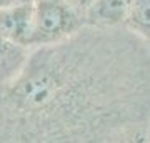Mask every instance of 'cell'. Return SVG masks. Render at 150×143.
<instances>
[{"instance_id": "cell-3", "label": "cell", "mask_w": 150, "mask_h": 143, "mask_svg": "<svg viewBox=\"0 0 150 143\" xmlns=\"http://www.w3.org/2000/svg\"><path fill=\"white\" fill-rule=\"evenodd\" d=\"M134 0H93L85 15L90 23L103 27L122 25L127 22Z\"/></svg>"}, {"instance_id": "cell-6", "label": "cell", "mask_w": 150, "mask_h": 143, "mask_svg": "<svg viewBox=\"0 0 150 143\" xmlns=\"http://www.w3.org/2000/svg\"><path fill=\"white\" fill-rule=\"evenodd\" d=\"M27 2H33V0H0V10L12 5H18V4H27Z\"/></svg>"}, {"instance_id": "cell-2", "label": "cell", "mask_w": 150, "mask_h": 143, "mask_svg": "<svg viewBox=\"0 0 150 143\" xmlns=\"http://www.w3.org/2000/svg\"><path fill=\"white\" fill-rule=\"evenodd\" d=\"M33 2L18 4L0 10V37L8 45H30Z\"/></svg>"}, {"instance_id": "cell-5", "label": "cell", "mask_w": 150, "mask_h": 143, "mask_svg": "<svg viewBox=\"0 0 150 143\" xmlns=\"http://www.w3.org/2000/svg\"><path fill=\"white\" fill-rule=\"evenodd\" d=\"M69 2L75 7V8H79V10L87 12V8L90 7V4L93 2V0H69Z\"/></svg>"}, {"instance_id": "cell-4", "label": "cell", "mask_w": 150, "mask_h": 143, "mask_svg": "<svg viewBox=\"0 0 150 143\" xmlns=\"http://www.w3.org/2000/svg\"><path fill=\"white\" fill-rule=\"evenodd\" d=\"M125 25L150 43V0H134Z\"/></svg>"}, {"instance_id": "cell-1", "label": "cell", "mask_w": 150, "mask_h": 143, "mask_svg": "<svg viewBox=\"0 0 150 143\" xmlns=\"http://www.w3.org/2000/svg\"><path fill=\"white\" fill-rule=\"evenodd\" d=\"M69 0L33 2L30 45L47 47L65 40L80 27V13Z\"/></svg>"}, {"instance_id": "cell-8", "label": "cell", "mask_w": 150, "mask_h": 143, "mask_svg": "<svg viewBox=\"0 0 150 143\" xmlns=\"http://www.w3.org/2000/svg\"><path fill=\"white\" fill-rule=\"evenodd\" d=\"M127 143H147V138L137 137V138H134V140H130V142H127Z\"/></svg>"}, {"instance_id": "cell-7", "label": "cell", "mask_w": 150, "mask_h": 143, "mask_svg": "<svg viewBox=\"0 0 150 143\" xmlns=\"http://www.w3.org/2000/svg\"><path fill=\"white\" fill-rule=\"evenodd\" d=\"M7 48H8V43H7L5 40H4V38L0 37V58H2V57H4V55H5Z\"/></svg>"}, {"instance_id": "cell-9", "label": "cell", "mask_w": 150, "mask_h": 143, "mask_svg": "<svg viewBox=\"0 0 150 143\" xmlns=\"http://www.w3.org/2000/svg\"><path fill=\"white\" fill-rule=\"evenodd\" d=\"M147 143H150V133H149V137H147Z\"/></svg>"}]
</instances>
